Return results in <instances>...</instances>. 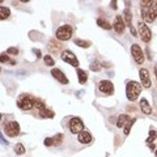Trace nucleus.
I'll use <instances>...</instances> for the list:
<instances>
[{
  "mask_svg": "<svg viewBox=\"0 0 157 157\" xmlns=\"http://www.w3.org/2000/svg\"><path fill=\"white\" fill-rule=\"evenodd\" d=\"M17 106L21 109V110H30L31 107H34V98L29 96V94H20L17 98Z\"/></svg>",
  "mask_w": 157,
  "mask_h": 157,
  "instance_id": "obj_3",
  "label": "nucleus"
},
{
  "mask_svg": "<svg viewBox=\"0 0 157 157\" xmlns=\"http://www.w3.org/2000/svg\"><path fill=\"white\" fill-rule=\"evenodd\" d=\"M135 120H136V119H135V118H132V119H130L128 123L124 126V131H123V132H124V135H128L130 134V131H131V128H132V126H134Z\"/></svg>",
  "mask_w": 157,
  "mask_h": 157,
  "instance_id": "obj_24",
  "label": "nucleus"
},
{
  "mask_svg": "<svg viewBox=\"0 0 157 157\" xmlns=\"http://www.w3.org/2000/svg\"><path fill=\"white\" fill-rule=\"evenodd\" d=\"M69 130H71L72 134H80L81 131L84 130V123L83 120L80 119V118H72L71 120H69Z\"/></svg>",
  "mask_w": 157,
  "mask_h": 157,
  "instance_id": "obj_9",
  "label": "nucleus"
},
{
  "mask_svg": "<svg viewBox=\"0 0 157 157\" xmlns=\"http://www.w3.org/2000/svg\"><path fill=\"white\" fill-rule=\"evenodd\" d=\"M156 79H157V69H156Z\"/></svg>",
  "mask_w": 157,
  "mask_h": 157,
  "instance_id": "obj_36",
  "label": "nucleus"
},
{
  "mask_svg": "<svg viewBox=\"0 0 157 157\" xmlns=\"http://www.w3.org/2000/svg\"><path fill=\"white\" fill-rule=\"evenodd\" d=\"M7 54H11V55H17L18 54V49L17 47H9Z\"/></svg>",
  "mask_w": 157,
  "mask_h": 157,
  "instance_id": "obj_30",
  "label": "nucleus"
},
{
  "mask_svg": "<svg viewBox=\"0 0 157 157\" xmlns=\"http://www.w3.org/2000/svg\"><path fill=\"white\" fill-rule=\"evenodd\" d=\"M54 144V140H52V137H46L45 139V145L46 147H50Z\"/></svg>",
  "mask_w": 157,
  "mask_h": 157,
  "instance_id": "obj_31",
  "label": "nucleus"
},
{
  "mask_svg": "<svg viewBox=\"0 0 157 157\" xmlns=\"http://www.w3.org/2000/svg\"><path fill=\"white\" fill-rule=\"evenodd\" d=\"M77 139H79V141L81 144H89L92 141V135L88 131H81L79 134V136H77Z\"/></svg>",
  "mask_w": 157,
  "mask_h": 157,
  "instance_id": "obj_15",
  "label": "nucleus"
},
{
  "mask_svg": "<svg viewBox=\"0 0 157 157\" xmlns=\"http://www.w3.org/2000/svg\"><path fill=\"white\" fill-rule=\"evenodd\" d=\"M156 156H157V149H156Z\"/></svg>",
  "mask_w": 157,
  "mask_h": 157,
  "instance_id": "obj_37",
  "label": "nucleus"
},
{
  "mask_svg": "<svg viewBox=\"0 0 157 157\" xmlns=\"http://www.w3.org/2000/svg\"><path fill=\"white\" fill-rule=\"evenodd\" d=\"M90 69L92 71H94V72H97V71H100V64H97V63H93V64H92L90 66Z\"/></svg>",
  "mask_w": 157,
  "mask_h": 157,
  "instance_id": "obj_33",
  "label": "nucleus"
},
{
  "mask_svg": "<svg viewBox=\"0 0 157 157\" xmlns=\"http://www.w3.org/2000/svg\"><path fill=\"white\" fill-rule=\"evenodd\" d=\"M131 54L137 64H143L144 63V58L145 56H144V52H143V50H141V47H140L137 43H134V45L131 46Z\"/></svg>",
  "mask_w": 157,
  "mask_h": 157,
  "instance_id": "obj_7",
  "label": "nucleus"
},
{
  "mask_svg": "<svg viewBox=\"0 0 157 157\" xmlns=\"http://www.w3.org/2000/svg\"><path fill=\"white\" fill-rule=\"evenodd\" d=\"M0 60H1V63H4V62H9V56H8V54H1L0 55Z\"/></svg>",
  "mask_w": 157,
  "mask_h": 157,
  "instance_id": "obj_32",
  "label": "nucleus"
},
{
  "mask_svg": "<svg viewBox=\"0 0 157 157\" xmlns=\"http://www.w3.org/2000/svg\"><path fill=\"white\" fill-rule=\"evenodd\" d=\"M14 152H16V154H20L21 156V154L25 153V147H24L21 143L16 144V145H14Z\"/></svg>",
  "mask_w": 157,
  "mask_h": 157,
  "instance_id": "obj_26",
  "label": "nucleus"
},
{
  "mask_svg": "<svg viewBox=\"0 0 157 157\" xmlns=\"http://www.w3.org/2000/svg\"><path fill=\"white\" fill-rule=\"evenodd\" d=\"M156 137H157V132H156V130H154V128H151V131H149V136H148V139H147L145 141H147L148 144H151L152 141H153V140L156 139Z\"/></svg>",
  "mask_w": 157,
  "mask_h": 157,
  "instance_id": "obj_25",
  "label": "nucleus"
},
{
  "mask_svg": "<svg viewBox=\"0 0 157 157\" xmlns=\"http://www.w3.org/2000/svg\"><path fill=\"white\" fill-rule=\"evenodd\" d=\"M4 132L11 137L17 136L20 134V124L17 122H8L4 126Z\"/></svg>",
  "mask_w": 157,
  "mask_h": 157,
  "instance_id": "obj_8",
  "label": "nucleus"
},
{
  "mask_svg": "<svg viewBox=\"0 0 157 157\" xmlns=\"http://www.w3.org/2000/svg\"><path fill=\"white\" fill-rule=\"evenodd\" d=\"M113 28H114V30L117 31L118 34H122L123 31H124L126 24H124V20H123V16H117V17H115Z\"/></svg>",
  "mask_w": 157,
  "mask_h": 157,
  "instance_id": "obj_12",
  "label": "nucleus"
},
{
  "mask_svg": "<svg viewBox=\"0 0 157 157\" xmlns=\"http://www.w3.org/2000/svg\"><path fill=\"white\" fill-rule=\"evenodd\" d=\"M11 16V11L5 7H0V18L1 20H7Z\"/></svg>",
  "mask_w": 157,
  "mask_h": 157,
  "instance_id": "obj_19",
  "label": "nucleus"
},
{
  "mask_svg": "<svg viewBox=\"0 0 157 157\" xmlns=\"http://www.w3.org/2000/svg\"><path fill=\"white\" fill-rule=\"evenodd\" d=\"M60 47H62L60 45H55V41H51V42L49 43V49L54 52H58V50H59Z\"/></svg>",
  "mask_w": 157,
  "mask_h": 157,
  "instance_id": "obj_28",
  "label": "nucleus"
},
{
  "mask_svg": "<svg viewBox=\"0 0 157 157\" xmlns=\"http://www.w3.org/2000/svg\"><path fill=\"white\" fill-rule=\"evenodd\" d=\"M51 75L55 77V79H56L58 81H59V83L64 84V85H66V84H68V79H67L66 75L63 73V72L60 71V69H58V68H52V69H51Z\"/></svg>",
  "mask_w": 157,
  "mask_h": 157,
  "instance_id": "obj_14",
  "label": "nucleus"
},
{
  "mask_svg": "<svg viewBox=\"0 0 157 157\" xmlns=\"http://www.w3.org/2000/svg\"><path fill=\"white\" fill-rule=\"evenodd\" d=\"M33 51H34V54H35V55H37V56H38V58H39V56H41V51H39V50H33Z\"/></svg>",
  "mask_w": 157,
  "mask_h": 157,
  "instance_id": "obj_35",
  "label": "nucleus"
},
{
  "mask_svg": "<svg viewBox=\"0 0 157 157\" xmlns=\"http://www.w3.org/2000/svg\"><path fill=\"white\" fill-rule=\"evenodd\" d=\"M111 8L113 9H117V1H111Z\"/></svg>",
  "mask_w": 157,
  "mask_h": 157,
  "instance_id": "obj_34",
  "label": "nucleus"
},
{
  "mask_svg": "<svg viewBox=\"0 0 157 157\" xmlns=\"http://www.w3.org/2000/svg\"><path fill=\"white\" fill-rule=\"evenodd\" d=\"M140 109H141V111L147 115H149L152 113V107L149 106L148 101H147L145 98H141V100H140Z\"/></svg>",
  "mask_w": 157,
  "mask_h": 157,
  "instance_id": "obj_16",
  "label": "nucleus"
},
{
  "mask_svg": "<svg viewBox=\"0 0 157 157\" xmlns=\"http://www.w3.org/2000/svg\"><path fill=\"white\" fill-rule=\"evenodd\" d=\"M98 89H100V92H102V93H105V94L114 93V85H113L111 81H109V80L101 81V83L98 84Z\"/></svg>",
  "mask_w": 157,
  "mask_h": 157,
  "instance_id": "obj_11",
  "label": "nucleus"
},
{
  "mask_svg": "<svg viewBox=\"0 0 157 157\" xmlns=\"http://www.w3.org/2000/svg\"><path fill=\"white\" fill-rule=\"evenodd\" d=\"M72 33H73L72 26L63 25V26H60V28L56 30L55 35H56V39H59V41H68L69 38L72 37Z\"/></svg>",
  "mask_w": 157,
  "mask_h": 157,
  "instance_id": "obj_4",
  "label": "nucleus"
},
{
  "mask_svg": "<svg viewBox=\"0 0 157 157\" xmlns=\"http://www.w3.org/2000/svg\"><path fill=\"white\" fill-rule=\"evenodd\" d=\"M97 25L101 26L102 29H106V30H109V29L113 28V26L110 25V24H109L106 20H103V18H98V20H97Z\"/></svg>",
  "mask_w": 157,
  "mask_h": 157,
  "instance_id": "obj_20",
  "label": "nucleus"
},
{
  "mask_svg": "<svg viewBox=\"0 0 157 157\" xmlns=\"http://www.w3.org/2000/svg\"><path fill=\"white\" fill-rule=\"evenodd\" d=\"M130 119H131V118H130L128 115H126V114L119 115V117H118V120H117V127H118V128H120V127L126 126L127 123H128Z\"/></svg>",
  "mask_w": 157,
  "mask_h": 157,
  "instance_id": "obj_17",
  "label": "nucleus"
},
{
  "mask_svg": "<svg viewBox=\"0 0 157 157\" xmlns=\"http://www.w3.org/2000/svg\"><path fill=\"white\" fill-rule=\"evenodd\" d=\"M52 140H54V144H62V141H63V134L55 135V136L52 137Z\"/></svg>",
  "mask_w": 157,
  "mask_h": 157,
  "instance_id": "obj_29",
  "label": "nucleus"
},
{
  "mask_svg": "<svg viewBox=\"0 0 157 157\" xmlns=\"http://www.w3.org/2000/svg\"><path fill=\"white\" fill-rule=\"evenodd\" d=\"M140 92H141V85L136 81H128L127 86H126V96L131 102L137 100Z\"/></svg>",
  "mask_w": 157,
  "mask_h": 157,
  "instance_id": "obj_2",
  "label": "nucleus"
},
{
  "mask_svg": "<svg viewBox=\"0 0 157 157\" xmlns=\"http://www.w3.org/2000/svg\"><path fill=\"white\" fill-rule=\"evenodd\" d=\"M77 77H79V83H80V84H85L86 79H88V75H86L85 71L77 68Z\"/></svg>",
  "mask_w": 157,
  "mask_h": 157,
  "instance_id": "obj_18",
  "label": "nucleus"
},
{
  "mask_svg": "<svg viewBox=\"0 0 157 157\" xmlns=\"http://www.w3.org/2000/svg\"><path fill=\"white\" fill-rule=\"evenodd\" d=\"M123 20H124V22H126V26H128V28H130L132 35L136 37L137 33H136V30L134 29V26H132V14H131V11H130L128 8H126L124 11H123Z\"/></svg>",
  "mask_w": 157,
  "mask_h": 157,
  "instance_id": "obj_10",
  "label": "nucleus"
},
{
  "mask_svg": "<svg viewBox=\"0 0 157 157\" xmlns=\"http://www.w3.org/2000/svg\"><path fill=\"white\" fill-rule=\"evenodd\" d=\"M60 58H62L63 62L68 63V64H71V66H73V67H79V60H77L76 55H75L72 51H69V50H64V51H62Z\"/></svg>",
  "mask_w": 157,
  "mask_h": 157,
  "instance_id": "obj_6",
  "label": "nucleus"
},
{
  "mask_svg": "<svg viewBox=\"0 0 157 157\" xmlns=\"http://www.w3.org/2000/svg\"><path fill=\"white\" fill-rule=\"evenodd\" d=\"M39 115L42 118H52V117H54V113L46 107V109H43L42 111H39Z\"/></svg>",
  "mask_w": 157,
  "mask_h": 157,
  "instance_id": "obj_23",
  "label": "nucleus"
},
{
  "mask_svg": "<svg viewBox=\"0 0 157 157\" xmlns=\"http://www.w3.org/2000/svg\"><path fill=\"white\" fill-rule=\"evenodd\" d=\"M34 107L38 110V113L39 111H42L43 109H46V105H45V102L43 101H41V100H37V98H34Z\"/></svg>",
  "mask_w": 157,
  "mask_h": 157,
  "instance_id": "obj_22",
  "label": "nucleus"
},
{
  "mask_svg": "<svg viewBox=\"0 0 157 157\" xmlns=\"http://www.w3.org/2000/svg\"><path fill=\"white\" fill-rule=\"evenodd\" d=\"M140 12L144 22H153L157 18V0H143L140 3Z\"/></svg>",
  "mask_w": 157,
  "mask_h": 157,
  "instance_id": "obj_1",
  "label": "nucleus"
},
{
  "mask_svg": "<svg viewBox=\"0 0 157 157\" xmlns=\"http://www.w3.org/2000/svg\"><path fill=\"white\" fill-rule=\"evenodd\" d=\"M75 45L80 46V47H83V49H88L92 43L89 42V41H84V39H75Z\"/></svg>",
  "mask_w": 157,
  "mask_h": 157,
  "instance_id": "obj_21",
  "label": "nucleus"
},
{
  "mask_svg": "<svg viewBox=\"0 0 157 157\" xmlns=\"http://www.w3.org/2000/svg\"><path fill=\"white\" fill-rule=\"evenodd\" d=\"M43 60H45V63L47 64V66H50V67H52V66L55 64L54 59H52L50 55H45V56H43Z\"/></svg>",
  "mask_w": 157,
  "mask_h": 157,
  "instance_id": "obj_27",
  "label": "nucleus"
},
{
  "mask_svg": "<svg viewBox=\"0 0 157 157\" xmlns=\"http://www.w3.org/2000/svg\"><path fill=\"white\" fill-rule=\"evenodd\" d=\"M139 76L141 79V85L144 88H151V79H149V72L145 68H140Z\"/></svg>",
  "mask_w": 157,
  "mask_h": 157,
  "instance_id": "obj_13",
  "label": "nucleus"
},
{
  "mask_svg": "<svg viewBox=\"0 0 157 157\" xmlns=\"http://www.w3.org/2000/svg\"><path fill=\"white\" fill-rule=\"evenodd\" d=\"M137 28H139V35H140V38H141V39H143L145 43H148L149 41H151V38H152L151 29L147 26L145 22H141V21H139V22H137Z\"/></svg>",
  "mask_w": 157,
  "mask_h": 157,
  "instance_id": "obj_5",
  "label": "nucleus"
}]
</instances>
